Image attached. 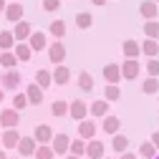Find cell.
Masks as SVG:
<instances>
[{"mask_svg": "<svg viewBox=\"0 0 159 159\" xmlns=\"http://www.w3.org/2000/svg\"><path fill=\"white\" fill-rule=\"evenodd\" d=\"M68 147H71V136L68 134H53V139H51V149H53V154H68Z\"/></svg>", "mask_w": 159, "mask_h": 159, "instance_id": "1", "label": "cell"}, {"mask_svg": "<svg viewBox=\"0 0 159 159\" xmlns=\"http://www.w3.org/2000/svg\"><path fill=\"white\" fill-rule=\"evenodd\" d=\"M139 71H142V63H139L136 58H126L121 63V78H126V81H134L139 76Z\"/></svg>", "mask_w": 159, "mask_h": 159, "instance_id": "2", "label": "cell"}, {"mask_svg": "<svg viewBox=\"0 0 159 159\" xmlns=\"http://www.w3.org/2000/svg\"><path fill=\"white\" fill-rule=\"evenodd\" d=\"M0 86L3 89H18L20 86V71H15V68H10V71H3V76H0Z\"/></svg>", "mask_w": 159, "mask_h": 159, "instance_id": "3", "label": "cell"}, {"mask_svg": "<svg viewBox=\"0 0 159 159\" xmlns=\"http://www.w3.org/2000/svg\"><path fill=\"white\" fill-rule=\"evenodd\" d=\"M18 121H20V111H15V109H3V111H0V126L15 129Z\"/></svg>", "mask_w": 159, "mask_h": 159, "instance_id": "4", "label": "cell"}, {"mask_svg": "<svg viewBox=\"0 0 159 159\" xmlns=\"http://www.w3.org/2000/svg\"><path fill=\"white\" fill-rule=\"evenodd\" d=\"M48 58H51V63H56V66H61V63L66 61V46H63L61 41H56V43H51V46H48Z\"/></svg>", "mask_w": 159, "mask_h": 159, "instance_id": "5", "label": "cell"}, {"mask_svg": "<svg viewBox=\"0 0 159 159\" xmlns=\"http://www.w3.org/2000/svg\"><path fill=\"white\" fill-rule=\"evenodd\" d=\"M86 114H89V104H84L81 98H76V101H71V104H68V116H71V119H76V121H84Z\"/></svg>", "mask_w": 159, "mask_h": 159, "instance_id": "6", "label": "cell"}, {"mask_svg": "<svg viewBox=\"0 0 159 159\" xmlns=\"http://www.w3.org/2000/svg\"><path fill=\"white\" fill-rule=\"evenodd\" d=\"M30 33H33V28H30L28 20H18L15 28H13V38H15L18 43H25L28 38H30Z\"/></svg>", "mask_w": 159, "mask_h": 159, "instance_id": "7", "label": "cell"}, {"mask_svg": "<svg viewBox=\"0 0 159 159\" xmlns=\"http://www.w3.org/2000/svg\"><path fill=\"white\" fill-rule=\"evenodd\" d=\"M33 139H35V144H48L51 139H53V129L48 124H38L33 129Z\"/></svg>", "mask_w": 159, "mask_h": 159, "instance_id": "8", "label": "cell"}, {"mask_svg": "<svg viewBox=\"0 0 159 159\" xmlns=\"http://www.w3.org/2000/svg\"><path fill=\"white\" fill-rule=\"evenodd\" d=\"M96 136V124L91 119H84V121H78V139H84V142H91Z\"/></svg>", "mask_w": 159, "mask_h": 159, "instance_id": "9", "label": "cell"}, {"mask_svg": "<svg viewBox=\"0 0 159 159\" xmlns=\"http://www.w3.org/2000/svg\"><path fill=\"white\" fill-rule=\"evenodd\" d=\"M15 149L20 152V157H33L35 149H38V144H35V139H33V136H20V142H18Z\"/></svg>", "mask_w": 159, "mask_h": 159, "instance_id": "10", "label": "cell"}, {"mask_svg": "<svg viewBox=\"0 0 159 159\" xmlns=\"http://www.w3.org/2000/svg\"><path fill=\"white\" fill-rule=\"evenodd\" d=\"M104 78H106V84H119L121 81V66L119 63H106L104 66Z\"/></svg>", "mask_w": 159, "mask_h": 159, "instance_id": "11", "label": "cell"}, {"mask_svg": "<svg viewBox=\"0 0 159 159\" xmlns=\"http://www.w3.org/2000/svg\"><path fill=\"white\" fill-rule=\"evenodd\" d=\"M121 51H124L126 58H139L142 56V43L134 41V38H126V41L121 43Z\"/></svg>", "mask_w": 159, "mask_h": 159, "instance_id": "12", "label": "cell"}, {"mask_svg": "<svg viewBox=\"0 0 159 159\" xmlns=\"http://www.w3.org/2000/svg\"><path fill=\"white\" fill-rule=\"evenodd\" d=\"M89 114H91V116H96V119L109 116V101H106V98H96V101L89 106Z\"/></svg>", "mask_w": 159, "mask_h": 159, "instance_id": "13", "label": "cell"}, {"mask_svg": "<svg viewBox=\"0 0 159 159\" xmlns=\"http://www.w3.org/2000/svg\"><path fill=\"white\" fill-rule=\"evenodd\" d=\"M101 129L106 131V134H119V131H121V119H119V116H104V121H101Z\"/></svg>", "mask_w": 159, "mask_h": 159, "instance_id": "14", "label": "cell"}, {"mask_svg": "<svg viewBox=\"0 0 159 159\" xmlns=\"http://www.w3.org/2000/svg\"><path fill=\"white\" fill-rule=\"evenodd\" d=\"M104 152H106V147L98 139H91L86 144V157H91V159H104Z\"/></svg>", "mask_w": 159, "mask_h": 159, "instance_id": "15", "label": "cell"}, {"mask_svg": "<svg viewBox=\"0 0 159 159\" xmlns=\"http://www.w3.org/2000/svg\"><path fill=\"white\" fill-rule=\"evenodd\" d=\"M51 76H53V84H58V86H66V84L71 81V71H68V66H63V63L56 66Z\"/></svg>", "mask_w": 159, "mask_h": 159, "instance_id": "16", "label": "cell"}, {"mask_svg": "<svg viewBox=\"0 0 159 159\" xmlns=\"http://www.w3.org/2000/svg\"><path fill=\"white\" fill-rule=\"evenodd\" d=\"M18 142H20V131H15V129H5V131H3V139H0V144H3L5 149H15Z\"/></svg>", "mask_w": 159, "mask_h": 159, "instance_id": "17", "label": "cell"}, {"mask_svg": "<svg viewBox=\"0 0 159 159\" xmlns=\"http://www.w3.org/2000/svg\"><path fill=\"white\" fill-rule=\"evenodd\" d=\"M139 13H142V18H147V20H157V3L154 0H142V5H139Z\"/></svg>", "mask_w": 159, "mask_h": 159, "instance_id": "18", "label": "cell"}, {"mask_svg": "<svg viewBox=\"0 0 159 159\" xmlns=\"http://www.w3.org/2000/svg\"><path fill=\"white\" fill-rule=\"evenodd\" d=\"M25 96H28V104L41 106V101H43V89L38 86V84H30V86L25 89Z\"/></svg>", "mask_w": 159, "mask_h": 159, "instance_id": "19", "label": "cell"}, {"mask_svg": "<svg viewBox=\"0 0 159 159\" xmlns=\"http://www.w3.org/2000/svg\"><path fill=\"white\" fill-rule=\"evenodd\" d=\"M5 18H8L10 23L23 20V5H20V3H8V5H5Z\"/></svg>", "mask_w": 159, "mask_h": 159, "instance_id": "20", "label": "cell"}, {"mask_svg": "<svg viewBox=\"0 0 159 159\" xmlns=\"http://www.w3.org/2000/svg\"><path fill=\"white\" fill-rule=\"evenodd\" d=\"M28 46H30V51H43V48H46V33L33 30L30 38H28Z\"/></svg>", "mask_w": 159, "mask_h": 159, "instance_id": "21", "label": "cell"}, {"mask_svg": "<svg viewBox=\"0 0 159 159\" xmlns=\"http://www.w3.org/2000/svg\"><path fill=\"white\" fill-rule=\"evenodd\" d=\"M78 89H81V93H91L93 91V76L89 71H81L78 73Z\"/></svg>", "mask_w": 159, "mask_h": 159, "instance_id": "22", "label": "cell"}, {"mask_svg": "<svg viewBox=\"0 0 159 159\" xmlns=\"http://www.w3.org/2000/svg\"><path fill=\"white\" fill-rule=\"evenodd\" d=\"M142 53H144L147 58H157V56H159V41H154V38H144Z\"/></svg>", "mask_w": 159, "mask_h": 159, "instance_id": "23", "label": "cell"}, {"mask_svg": "<svg viewBox=\"0 0 159 159\" xmlns=\"http://www.w3.org/2000/svg\"><path fill=\"white\" fill-rule=\"evenodd\" d=\"M13 53H15V58H18V61H30V56H33V51H30V46L28 43H15L13 46Z\"/></svg>", "mask_w": 159, "mask_h": 159, "instance_id": "24", "label": "cell"}, {"mask_svg": "<svg viewBox=\"0 0 159 159\" xmlns=\"http://www.w3.org/2000/svg\"><path fill=\"white\" fill-rule=\"evenodd\" d=\"M111 149L119 152V154H124V152L129 149V139H126L124 134H114V136H111Z\"/></svg>", "mask_w": 159, "mask_h": 159, "instance_id": "25", "label": "cell"}, {"mask_svg": "<svg viewBox=\"0 0 159 159\" xmlns=\"http://www.w3.org/2000/svg\"><path fill=\"white\" fill-rule=\"evenodd\" d=\"M35 84L41 86V89H48V86L53 84V76H51V71H46V68H38V71H35Z\"/></svg>", "mask_w": 159, "mask_h": 159, "instance_id": "26", "label": "cell"}, {"mask_svg": "<svg viewBox=\"0 0 159 159\" xmlns=\"http://www.w3.org/2000/svg\"><path fill=\"white\" fill-rule=\"evenodd\" d=\"M76 25L81 28V30H89V28L93 25V15H91V13H86V10L76 13Z\"/></svg>", "mask_w": 159, "mask_h": 159, "instance_id": "27", "label": "cell"}, {"mask_svg": "<svg viewBox=\"0 0 159 159\" xmlns=\"http://www.w3.org/2000/svg\"><path fill=\"white\" fill-rule=\"evenodd\" d=\"M13 46H15L13 30H0V51H10Z\"/></svg>", "mask_w": 159, "mask_h": 159, "instance_id": "28", "label": "cell"}, {"mask_svg": "<svg viewBox=\"0 0 159 159\" xmlns=\"http://www.w3.org/2000/svg\"><path fill=\"white\" fill-rule=\"evenodd\" d=\"M142 91L144 93H149V96H154V93H159V78H144L142 81Z\"/></svg>", "mask_w": 159, "mask_h": 159, "instance_id": "29", "label": "cell"}, {"mask_svg": "<svg viewBox=\"0 0 159 159\" xmlns=\"http://www.w3.org/2000/svg\"><path fill=\"white\" fill-rule=\"evenodd\" d=\"M68 154H73V157H84V154H86V142H84V139H71Z\"/></svg>", "mask_w": 159, "mask_h": 159, "instance_id": "30", "label": "cell"}, {"mask_svg": "<svg viewBox=\"0 0 159 159\" xmlns=\"http://www.w3.org/2000/svg\"><path fill=\"white\" fill-rule=\"evenodd\" d=\"M15 63H18V58H15V53H10V51H3V53H0V66H3L5 71L15 68Z\"/></svg>", "mask_w": 159, "mask_h": 159, "instance_id": "31", "label": "cell"}, {"mask_svg": "<svg viewBox=\"0 0 159 159\" xmlns=\"http://www.w3.org/2000/svg\"><path fill=\"white\" fill-rule=\"evenodd\" d=\"M104 98H106L109 104H111V101H119V98H121V89L114 86V84H109V86L104 89Z\"/></svg>", "mask_w": 159, "mask_h": 159, "instance_id": "32", "label": "cell"}, {"mask_svg": "<svg viewBox=\"0 0 159 159\" xmlns=\"http://www.w3.org/2000/svg\"><path fill=\"white\" fill-rule=\"evenodd\" d=\"M139 154H142V159H154V157H157V147H154L152 142H142Z\"/></svg>", "mask_w": 159, "mask_h": 159, "instance_id": "33", "label": "cell"}, {"mask_svg": "<svg viewBox=\"0 0 159 159\" xmlns=\"http://www.w3.org/2000/svg\"><path fill=\"white\" fill-rule=\"evenodd\" d=\"M51 114L58 116V119H61V116H68V104L58 98V101H53V106H51Z\"/></svg>", "mask_w": 159, "mask_h": 159, "instance_id": "34", "label": "cell"}, {"mask_svg": "<svg viewBox=\"0 0 159 159\" xmlns=\"http://www.w3.org/2000/svg\"><path fill=\"white\" fill-rule=\"evenodd\" d=\"M142 30H144V35H147V38H154V41L159 38V23H157V20H147Z\"/></svg>", "mask_w": 159, "mask_h": 159, "instance_id": "35", "label": "cell"}, {"mask_svg": "<svg viewBox=\"0 0 159 159\" xmlns=\"http://www.w3.org/2000/svg\"><path fill=\"white\" fill-rule=\"evenodd\" d=\"M33 157H35V159H56V154H53V149H51L48 144H38V149H35Z\"/></svg>", "mask_w": 159, "mask_h": 159, "instance_id": "36", "label": "cell"}, {"mask_svg": "<svg viewBox=\"0 0 159 159\" xmlns=\"http://www.w3.org/2000/svg\"><path fill=\"white\" fill-rule=\"evenodd\" d=\"M48 30H51L56 38H63V35H66V23H63V20H53Z\"/></svg>", "mask_w": 159, "mask_h": 159, "instance_id": "37", "label": "cell"}, {"mask_svg": "<svg viewBox=\"0 0 159 159\" xmlns=\"http://www.w3.org/2000/svg\"><path fill=\"white\" fill-rule=\"evenodd\" d=\"M25 106H28V96H25V93H15V96H13V109H15V111H23Z\"/></svg>", "mask_w": 159, "mask_h": 159, "instance_id": "38", "label": "cell"}, {"mask_svg": "<svg viewBox=\"0 0 159 159\" xmlns=\"http://www.w3.org/2000/svg\"><path fill=\"white\" fill-rule=\"evenodd\" d=\"M144 68H147V73H149L152 78H159V58H149Z\"/></svg>", "mask_w": 159, "mask_h": 159, "instance_id": "39", "label": "cell"}, {"mask_svg": "<svg viewBox=\"0 0 159 159\" xmlns=\"http://www.w3.org/2000/svg\"><path fill=\"white\" fill-rule=\"evenodd\" d=\"M61 8V0H43V10L46 13H56Z\"/></svg>", "mask_w": 159, "mask_h": 159, "instance_id": "40", "label": "cell"}, {"mask_svg": "<svg viewBox=\"0 0 159 159\" xmlns=\"http://www.w3.org/2000/svg\"><path fill=\"white\" fill-rule=\"evenodd\" d=\"M149 142H152V144L157 147V152H159V131H154V134H152V139H149Z\"/></svg>", "mask_w": 159, "mask_h": 159, "instance_id": "41", "label": "cell"}, {"mask_svg": "<svg viewBox=\"0 0 159 159\" xmlns=\"http://www.w3.org/2000/svg\"><path fill=\"white\" fill-rule=\"evenodd\" d=\"M119 159H139V157H136L134 152H124V154H121V157H119Z\"/></svg>", "mask_w": 159, "mask_h": 159, "instance_id": "42", "label": "cell"}, {"mask_svg": "<svg viewBox=\"0 0 159 159\" xmlns=\"http://www.w3.org/2000/svg\"><path fill=\"white\" fill-rule=\"evenodd\" d=\"M91 3H93V5H98V8H101V5H106V0H91Z\"/></svg>", "mask_w": 159, "mask_h": 159, "instance_id": "43", "label": "cell"}, {"mask_svg": "<svg viewBox=\"0 0 159 159\" xmlns=\"http://www.w3.org/2000/svg\"><path fill=\"white\" fill-rule=\"evenodd\" d=\"M5 5H8V3H5V0H0V10H5Z\"/></svg>", "mask_w": 159, "mask_h": 159, "instance_id": "44", "label": "cell"}, {"mask_svg": "<svg viewBox=\"0 0 159 159\" xmlns=\"http://www.w3.org/2000/svg\"><path fill=\"white\" fill-rule=\"evenodd\" d=\"M66 159H84V157H73V154H68V157H66Z\"/></svg>", "mask_w": 159, "mask_h": 159, "instance_id": "45", "label": "cell"}, {"mask_svg": "<svg viewBox=\"0 0 159 159\" xmlns=\"http://www.w3.org/2000/svg\"><path fill=\"white\" fill-rule=\"evenodd\" d=\"M0 159H8V157H5V152H0Z\"/></svg>", "mask_w": 159, "mask_h": 159, "instance_id": "46", "label": "cell"}, {"mask_svg": "<svg viewBox=\"0 0 159 159\" xmlns=\"http://www.w3.org/2000/svg\"><path fill=\"white\" fill-rule=\"evenodd\" d=\"M3 96H5V93H3V89H0V101H3Z\"/></svg>", "mask_w": 159, "mask_h": 159, "instance_id": "47", "label": "cell"}, {"mask_svg": "<svg viewBox=\"0 0 159 159\" xmlns=\"http://www.w3.org/2000/svg\"><path fill=\"white\" fill-rule=\"evenodd\" d=\"M154 159H159V152H157V157H154Z\"/></svg>", "mask_w": 159, "mask_h": 159, "instance_id": "48", "label": "cell"}, {"mask_svg": "<svg viewBox=\"0 0 159 159\" xmlns=\"http://www.w3.org/2000/svg\"><path fill=\"white\" fill-rule=\"evenodd\" d=\"M0 139H3V131H0Z\"/></svg>", "mask_w": 159, "mask_h": 159, "instance_id": "49", "label": "cell"}, {"mask_svg": "<svg viewBox=\"0 0 159 159\" xmlns=\"http://www.w3.org/2000/svg\"><path fill=\"white\" fill-rule=\"evenodd\" d=\"M104 159H111V157H104Z\"/></svg>", "mask_w": 159, "mask_h": 159, "instance_id": "50", "label": "cell"}, {"mask_svg": "<svg viewBox=\"0 0 159 159\" xmlns=\"http://www.w3.org/2000/svg\"><path fill=\"white\" fill-rule=\"evenodd\" d=\"M154 3H159V0H154Z\"/></svg>", "mask_w": 159, "mask_h": 159, "instance_id": "51", "label": "cell"}, {"mask_svg": "<svg viewBox=\"0 0 159 159\" xmlns=\"http://www.w3.org/2000/svg\"><path fill=\"white\" fill-rule=\"evenodd\" d=\"M157 41H159V38H157Z\"/></svg>", "mask_w": 159, "mask_h": 159, "instance_id": "52", "label": "cell"}, {"mask_svg": "<svg viewBox=\"0 0 159 159\" xmlns=\"http://www.w3.org/2000/svg\"><path fill=\"white\" fill-rule=\"evenodd\" d=\"M13 159H15V157H13Z\"/></svg>", "mask_w": 159, "mask_h": 159, "instance_id": "53", "label": "cell"}]
</instances>
